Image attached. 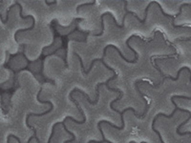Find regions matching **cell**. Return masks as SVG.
<instances>
[{"instance_id": "1", "label": "cell", "mask_w": 191, "mask_h": 143, "mask_svg": "<svg viewBox=\"0 0 191 143\" xmlns=\"http://www.w3.org/2000/svg\"><path fill=\"white\" fill-rule=\"evenodd\" d=\"M42 93V87L39 89V92L37 93V99L38 100V102H40V103H42V104H49L50 105V109L47 110V111H45L43 112V113H40V114H35V113H30L27 115V116H26V125H27V127L29 129H33V126L32 125H30L29 124V118L31 116H43V115H48L50 114L52 111L54 110V105L53 103L50 101V100H42V99H40V94Z\"/></svg>"}, {"instance_id": "2", "label": "cell", "mask_w": 191, "mask_h": 143, "mask_svg": "<svg viewBox=\"0 0 191 143\" xmlns=\"http://www.w3.org/2000/svg\"><path fill=\"white\" fill-rule=\"evenodd\" d=\"M109 48H113V49H115V50L117 51V52L118 53V54H120V57H121L123 60H124L125 62H127V63H136V62H137V60H136L135 58H134V60H129V59H127V58L124 57V55L122 54V53L121 52V50L118 49V47H116V46L112 45V44H110V45H107L106 47L104 48V50H103V54H102V55H103V58H104V57H106V52H107V50L109 49Z\"/></svg>"}, {"instance_id": "3", "label": "cell", "mask_w": 191, "mask_h": 143, "mask_svg": "<svg viewBox=\"0 0 191 143\" xmlns=\"http://www.w3.org/2000/svg\"><path fill=\"white\" fill-rule=\"evenodd\" d=\"M127 111H132L133 113H134V115H137V112H136V110L134 109V108H131V107H129V108H125L124 110H122L121 111V127H118V131H121V130H123L124 129V125H125V123H124V114L126 113Z\"/></svg>"}, {"instance_id": "4", "label": "cell", "mask_w": 191, "mask_h": 143, "mask_svg": "<svg viewBox=\"0 0 191 143\" xmlns=\"http://www.w3.org/2000/svg\"><path fill=\"white\" fill-rule=\"evenodd\" d=\"M122 95H123V93H122V91L120 93V95L118 96V98L115 99V100H113L111 103H110V108H111V110H113V111H115V112H117V113H118L121 115V111H118V109H116V108H114V107H113V105H114L116 102H118V101H120L121 100V98H122Z\"/></svg>"}, {"instance_id": "5", "label": "cell", "mask_w": 191, "mask_h": 143, "mask_svg": "<svg viewBox=\"0 0 191 143\" xmlns=\"http://www.w3.org/2000/svg\"><path fill=\"white\" fill-rule=\"evenodd\" d=\"M95 4H96V0H94V1H93V2H90V3H84V4L77 5V7H76V13H79L80 8H82V7H86V6H93V5H95Z\"/></svg>"}, {"instance_id": "6", "label": "cell", "mask_w": 191, "mask_h": 143, "mask_svg": "<svg viewBox=\"0 0 191 143\" xmlns=\"http://www.w3.org/2000/svg\"><path fill=\"white\" fill-rule=\"evenodd\" d=\"M185 6H188V7H191V3H184V4H182V5H181V6H180V11H179V13L176 14V15H175V18H176V17H178V16H180V15H181V13H182V10H183V8L184 7H185Z\"/></svg>"}, {"instance_id": "7", "label": "cell", "mask_w": 191, "mask_h": 143, "mask_svg": "<svg viewBox=\"0 0 191 143\" xmlns=\"http://www.w3.org/2000/svg\"><path fill=\"white\" fill-rule=\"evenodd\" d=\"M45 3H46V5H48V6H52V5H55V4L58 3V1L55 0V1H53V2H49V1H47V0H45Z\"/></svg>"}, {"instance_id": "8", "label": "cell", "mask_w": 191, "mask_h": 143, "mask_svg": "<svg viewBox=\"0 0 191 143\" xmlns=\"http://www.w3.org/2000/svg\"><path fill=\"white\" fill-rule=\"evenodd\" d=\"M103 140H104V142H105V143H113V142H111V141H109V140H107L106 139H103ZM129 143H133V141H130Z\"/></svg>"}]
</instances>
